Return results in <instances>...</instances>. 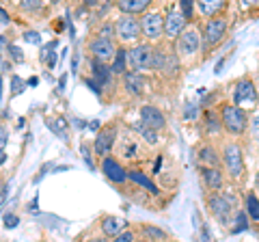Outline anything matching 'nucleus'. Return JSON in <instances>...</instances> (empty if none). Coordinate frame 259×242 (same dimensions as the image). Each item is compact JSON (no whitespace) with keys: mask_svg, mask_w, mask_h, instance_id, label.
Wrapping results in <instances>:
<instances>
[{"mask_svg":"<svg viewBox=\"0 0 259 242\" xmlns=\"http://www.w3.org/2000/svg\"><path fill=\"white\" fill-rule=\"evenodd\" d=\"M221 124L227 132L231 134H242L246 130L248 119L244 115V110L240 106H233V104H225L223 106V115H221Z\"/></svg>","mask_w":259,"mask_h":242,"instance_id":"obj_1","label":"nucleus"},{"mask_svg":"<svg viewBox=\"0 0 259 242\" xmlns=\"http://www.w3.org/2000/svg\"><path fill=\"white\" fill-rule=\"evenodd\" d=\"M207 204H209V210H212V214L216 216V219L221 223H227L229 216L233 214V208H236V197L216 192V195H212L207 199Z\"/></svg>","mask_w":259,"mask_h":242,"instance_id":"obj_2","label":"nucleus"},{"mask_svg":"<svg viewBox=\"0 0 259 242\" xmlns=\"http://www.w3.org/2000/svg\"><path fill=\"white\" fill-rule=\"evenodd\" d=\"M115 33L121 42H134V39H139L143 35L141 30V20H136L134 15H121L115 24Z\"/></svg>","mask_w":259,"mask_h":242,"instance_id":"obj_3","label":"nucleus"},{"mask_svg":"<svg viewBox=\"0 0 259 242\" xmlns=\"http://www.w3.org/2000/svg\"><path fill=\"white\" fill-rule=\"evenodd\" d=\"M223 163L227 167V173L231 177H240L244 171V163H242V149L236 143H229L223 151Z\"/></svg>","mask_w":259,"mask_h":242,"instance_id":"obj_4","label":"nucleus"},{"mask_svg":"<svg viewBox=\"0 0 259 242\" xmlns=\"http://www.w3.org/2000/svg\"><path fill=\"white\" fill-rule=\"evenodd\" d=\"M151 54L153 50L147 46V44H141V46H134L132 50L127 52V63H130V67L132 69H149L151 67Z\"/></svg>","mask_w":259,"mask_h":242,"instance_id":"obj_5","label":"nucleus"},{"mask_svg":"<svg viewBox=\"0 0 259 242\" xmlns=\"http://www.w3.org/2000/svg\"><path fill=\"white\" fill-rule=\"evenodd\" d=\"M89 50H91V54H93V61H100V63L110 61L112 56L117 54V48H115V44H112V39L100 37V35L89 44Z\"/></svg>","mask_w":259,"mask_h":242,"instance_id":"obj_6","label":"nucleus"},{"mask_svg":"<svg viewBox=\"0 0 259 242\" xmlns=\"http://www.w3.org/2000/svg\"><path fill=\"white\" fill-rule=\"evenodd\" d=\"M151 67L156 71H162V74H175L177 71V59L173 54H168L166 50H162V48H158V50H153L151 54Z\"/></svg>","mask_w":259,"mask_h":242,"instance_id":"obj_7","label":"nucleus"},{"mask_svg":"<svg viewBox=\"0 0 259 242\" xmlns=\"http://www.w3.org/2000/svg\"><path fill=\"white\" fill-rule=\"evenodd\" d=\"M141 30H143L145 37L158 39L162 33H164V20H162V15L160 13H147V15H143Z\"/></svg>","mask_w":259,"mask_h":242,"instance_id":"obj_8","label":"nucleus"},{"mask_svg":"<svg viewBox=\"0 0 259 242\" xmlns=\"http://www.w3.org/2000/svg\"><path fill=\"white\" fill-rule=\"evenodd\" d=\"M236 106H244V104H255L257 102V91L255 85L248 78H242L236 83Z\"/></svg>","mask_w":259,"mask_h":242,"instance_id":"obj_9","label":"nucleus"},{"mask_svg":"<svg viewBox=\"0 0 259 242\" xmlns=\"http://www.w3.org/2000/svg\"><path fill=\"white\" fill-rule=\"evenodd\" d=\"M199 46H201V33L197 28H186L182 37H180V42H177V48H180V54H194L199 50Z\"/></svg>","mask_w":259,"mask_h":242,"instance_id":"obj_10","label":"nucleus"},{"mask_svg":"<svg viewBox=\"0 0 259 242\" xmlns=\"http://www.w3.org/2000/svg\"><path fill=\"white\" fill-rule=\"evenodd\" d=\"M225 33H227V22L223 18H214V20H209L205 24V33L203 35H205V42L209 46H214L225 37Z\"/></svg>","mask_w":259,"mask_h":242,"instance_id":"obj_11","label":"nucleus"},{"mask_svg":"<svg viewBox=\"0 0 259 242\" xmlns=\"http://www.w3.org/2000/svg\"><path fill=\"white\" fill-rule=\"evenodd\" d=\"M184 24H186L184 15L177 9H171L166 13V18H164V33H166V37L173 39L177 35H182L184 33Z\"/></svg>","mask_w":259,"mask_h":242,"instance_id":"obj_12","label":"nucleus"},{"mask_svg":"<svg viewBox=\"0 0 259 242\" xmlns=\"http://www.w3.org/2000/svg\"><path fill=\"white\" fill-rule=\"evenodd\" d=\"M141 117H143V124L147 128H151V130H162L164 124H166L164 115H162L156 106H143L141 108Z\"/></svg>","mask_w":259,"mask_h":242,"instance_id":"obj_13","label":"nucleus"},{"mask_svg":"<svg viewBox=\"0 0 259 242\" xmlns=\"http://www.w3.org/2000/svg\"><path fill=\"white\" fill-rule=\"evenodd\" d=\"M123 87H125V91L130 95H141L145 91V78L139 74V71H127V74L123 76Z\"/></svg>","mask_w":259,"mask_h":242,"instance_id":"obj_14","label":"nucleus"},{"mask_svg":"<svg viewBox=\"0 0 259 242\" xmlns=\"http://www.w3.org/2000/svg\"><path fill=\"white\" fill-rule=\"evenodd\" d=\"M115 143V128H104L95 139V151L97 154H108Z\"/></svg>","mask_w":259,"mask_h":242,"instance_id":"obj_15","label":"nucleus"},{"mask_svg":"<svg viewBox=\"0 0 259 242\" xmlns=\"http://www.w3.org/2000/svg\"><path fill=\"white\" fill-rule=\"evenodd\" d=\"M102 169H104V173L108 175V180H112V182H125V177H127L123 167H121L119 163H115L112 158H104Z\"/></svg>","mask_w":259,"mask_h":242,"instance_id":"obj_16","label":"nucleus"},{"mask_svg":"<svg viewBox=\"0 0 259 242\" xmlns=\"http://www.w3.org/2000/svg\"><path fill=\"white\" fill-rule=\"evenodd\" d=\"M123 227H125V221L117 219V216H104L102 219V231L106 233V236H119V233H123Z\"/></svg>","mask_w":259,"mask_h":242,"instance_id":"obj_17","label":"nucleus"},{"mask_svg":"<svg viewBox=\"0 0 259 242\" xmlns=\"http://www.w3.org/2000/svg\"><path fill=\"white\" fill-rule=\"evenodd\" d=\"M117 7H119V9L123 11L125 15H134V13H143V11H147L149 0H119Z\"/></svg>","mask_w":259,"mask_h":242,"instance_id":"obj_18","label":"nucleus"},{"mask_svg":"<svg viewBox=\"0 0 259 242\" xmlns=\"http://www.w3.org/2000/svg\"><path fill=\"white\" fill-rule=\"evenodd\" d=\"M201 171H203V182H205V186H207V188L218 190V188L223 186V175H221V171H218V169L203 167Z\"/></svg>","mask_w":259,"mask_h":242,"instance_id":"obj_19","label":"nucleus"},{"mask_svg":"<svg viewBox=\"0 0 259 242\" xmlns=\"http://www.w3.org/2000/svg\"><path fill=\"white\" fill-rule=\"evenodd\" d=\"M199 160L203 163L205 167H212V169H218V154L214 147H209V145H205V147L199 149Z\"/></svg>","mask_w":259,"mask_h":242,"instance_id":"obj_20","label":"nucleus"},{"mask_svg":"<svg viewBox=\"0 0 259 242\" xmlns=\"http://www.w3.org/2000/svg\"><path fill=\"white\" fill-rule=\"evenodd\" d=\"M132 128H134V130L139 132V134H141L147 143H151V145H156V143H158V134H156V130H151V128H147V126L143 124V121H136V124H134Z\"/></svg>","mask_w":259,"mask_h":242,"instance_id":"obj_21","label":"nucleus"},{"mask_svg":"<svg viewBox=\"0 0 259 242\" xmlns=\"http://www.w3.org/2000/svg\"><path fill=\"white\" fill-rule=\"evenodd\" d=\"M93 74H95V78H97V85H106L112 71H110L106 65H104V63L93 61Z\"/></svg>","mask_w":259,"mask_h":242,"instance_id":"obj_22","label":"nucleus"},{"mask_svg":"<svg viewBox=\"0 0 259 242\" xmlns=\"http://www.w3.org/2000/svg\"><path fill=\"white\" fill-rule=\"evenodd\" d=\"M199 9L205 15H214L221 9H225V3H221V0H203V3H199Z\"/></svg>","mask_w":259,"mask_h":242,"instance_id":"obj_23","label":"nucleus"},{"mask_svg":"<svg viewBox=\"0 0 259 242\" xmlns=\"http://www.w3.org/2000/svg\"><path fill=\"white\" fill-rule=\"evenodd\" d=\"M125 61H127V52L125 50H117L115 61H112V67H110L112 74H123L125 71Z\"/></svg>","mask_w":259,"mask_h":242,"instance_id":"obj_24","label":"nucleus"},{"mask_svg":"<svg viewBox=\"0 0 259 242\" xmlns=\"http://www.w3.org/2000/svg\"><path fill=\"white\" fill-rule=\"evenodd\" d=\"M221 126H223L221 119H218L212 110H207V112H205V128H207V132H209V134L218 132V130H221Z\"/></svg>","mask_w":259,"mask_h":242,"instance_id":"obj_25","label":"nucleus"},{"mask_svg":"<svg viewBox=\"0 0 259 242\" xmlns=\"http://www.w3.org/2000/svg\"><path fill=\"white\" fill-rule=\"evenodd\" d=\"M130 180L139 182L141 186L149 188L151 192H158V188H156V186H153V184H151V180H149V177H145V175H143V173H139V171H130Z\"/></svg>","mask_w":259,"mask_h":242,"instance_id":"obj_26","label":"nucleus"},{"mask_svg":"<svg viewBox=\"0 0 259 242\" xmlns=\"http://www.w3.org/2000/svg\"><path fill=\"white\" fill-rule=\"evenodd\" d=\"M246 208H248L250 219H253V221H259V201H257L255 195H248V199H246Z\"/></svg>","mask_w":259,"mask_h":242,"instance_id":"obj_27","label":"nucleus"},{"mask_svg":"<svg viewBox=\"0 0 259 242\" xmlns=\"http://www.w3.org/2000/svg\"><path fill=\"white\" fill-rule=\"evenodd\" d=\"M20 7L24 11H37V9H41V7H44V3H41V0H22Z\"/></svg>","mask_w":259,"mask_h":242,"instance_id":"obj_28","label":"nucleus"},{"mask_svg":"<svg viewBox=\"0 0 259 242\" xmlns=\"http://www.w3.org/2000/svg\"><path fill=\"white\" fill-rule=\"evenodd\" d=\"M11 89H13V95H18V93H22L24 89H26V83H24L22 78L13 76V78H11Z\"/></svg>","mask_w":259,"mask_h":242,"instance_id":"obj_29","label":"nucleus"},{"mask_svg":"<svg viewBox=\"0 0 259 242\" xmlns=\"http://www.w3.org/2000/svg\"><path fill=\"white\" fill-rule=\"evenodd\" d=\"M182 9H180V13L184 15V20H190L192 18V3L190 0H182Z\"/></svg>","mask_w":259,"mask_h":242,"instance_id":"obj_30","label":"nucleus"},{"mask_svg":"<svg viewBox=\"0 0 259 242\" xmlns=\"http://www.w3.org/2000/svg\"><path fill=\"white\" fill-rule=\"evenodd\" d=\"M184 115H186V119H194L199 115V106H197V104H192V102H188V104H186Z\"/></svg>","mask_w":259,"mask_h":242,"instance_id":"obj_31","label":"nucleus"},{"mask_svg":"<svg viewBox=\"0 0 259 242\" xmlns=\"http://www.w3.org/2000/svg\"><path fill=\"white\" fill-rule=\"evenodd\" d=\"M9 52H11V59L15 63H24V54H22V50L18 46H9Z\"/></svg>","mask_w":259,"mask_h":242,"instance_id":"obj_32","label":"nucleus"},{"mask_svg":"<svg viewBox=\"0 0 259 242\" xmlns=\"http://www.w3.org/2000/svg\"><path fill=\"white\" fill-rule=\"evenodd\" d=\"M145 233L151 236V238H166V233L162 229H158V227H145Z\"/></svg>","mask_w":259,"mask_h":242,"instance_id":"obj_33","label":"nucleus"},{"mask_svg":"<svg viewBox=\"0 0 259 242\" xmlns=\"http://www.w3.org/2000/svg\"><path fill=\"white\" fill-rule=\"evenodd\" d=\"M246 227V216L244 214H238V219H236V227H233V231H242V229H244Z\"/></svg>","mask_w":259,"mask_h":242,"instance_id":"obj_34","label":"nucleus"},{"mask_svg":"<svg viewBox=\"0 0 259 242\" xmlns=\"http://www.w3.org/2000/svg\"><path fill=\"white\" fill-rule=\"evenodd\" d=\"M115 242H134V233H132V231H123V233H119V236L115 238Z\"/></svg>","mask_w":259,"mask_h":242,"instance_id":"obj_35","label":"nucleus"},{"mask_svg":"<svg viewBox=\"0 0 259 242\" xmlns=\"http://www.w3.org/2000/svg\"><path fill=\"white\" fill-rule=\"evenodd\" d=\"M112 33H115V30H112V24H104L102 30H100V37L110 39V37H112Z\"/></svg>","mask_w":259,"mask_h":242,"instance_id":"obj_36","label":"nucleus"},{"mask_svg":"<svg viewBox=\"0 0 259 242\" xmlns=\"http://www.w3.org/2000/svg\"><path fill=\"white\" fill-rule=\"evenodd\" d=\"M18 223H20V219H18L15 214H7V216H5V225H7V227H15Z\"/></svg>","mask_w":259,"mask_h":242,"instance_id":"obj_37","label":"nucleus"},{"mask_svg":"<svg viewBox=\"0 0 259 242\" xmlns=\"http://www.w3.org/2000/svg\"><path fill=\"white\" fill-rule=\"evenodd\" d=\"M24 39H26V42H30V44H39V35L32 33V30H28V33L24 35Z\"/></svg>","mask_w":259,"mask_h":242,"instance_id":"obj_38","label":"nucleus"},{"mask_svg":"<svg viewBox=\"0 0 259 242\" xmlns=\"http://www.w3.org/2000/svg\"><path fill=\"white\" fill-rule=\"evenodd\" d=\"M80 149H82V154H84V160H87V165L93 169V160H91V154H89V147H84V145H82V147H80Z\"/></svg>","mask_w":259,"mask_h":242,"instance_id":"obj_39","label":"nucleus"},{"mask_svg":"<svg viewBox=\"0 0 259 242\" xmlns=\"http://www.w3.org/2000/svg\"><path fill=\"white\" fill-rule=\"evenodd\" d=\"M7 195H9V184H7V186L3 188V192H0V206H3V201L7 199Z\"/></svg>","mask_w":259,"mask_h":242,"instance_id":"obj_40","label":"nucleus"},{"mask_svg":"<svg viewBox=\"0 0 259 242\" xmlns=\"http://www.w3.org/2000/svg\"><path fill=\"white\" fill-rule=\"evenodd\" d=\"M250 124H253V130L259 134V112H257V115L253 117V121H250Z\"/></svg>","mask_w":259,"mask_h":242,"instance_id":"obj_41","label":"nucleus"},{"mask_svg":"<svg viewBox=\"0 0 259 242\" xmlns=\"http://www.w3.org/2000/svg\"><path fill=\"white\" fill-rule=\"evenodd\" d=\"M5 143H7V134H5V130L0 128V149L5 147Z\"/></svg>","mask_w":259,"mask_h":242,"instance_id":"obj_42","label":"nucleus"},{"mask_svg":"<svg viewBox=\"0 0 259 242\" xmlns=\"http://www.w3.org/2000/svg\"><path fill=\"white\" fill-rule=\"evenodd\" d=\"M0 18H3V22L9 24V13H7V11L3 9V7H0Z\"/></svg>","mask_w":259,"mask_h":242,"instance_id":"obj_43","label":"nucleus"},{"mask_svg":"<svg viewBox=\"0 0 259 242\" xmlns=\"http://www.w3.org/2000/svg\"><path fill=\"white\" fill-rule=\"evenodd\" d=\"M203 240H205V242H212V238H209V231H207L205 227H203Z\"/></svg>","mask_w":259,"mask_h":242,"instance_id":"obj_44","label":"nucleus"},{"mask_svg":"<svg viewBox=\"0 0 259 242\" xmlns=\"http://www.w3.org/2000/svg\"><path fill=\"white\" fill-rule=\"evenodd\" d=\"M97 128H100V121H97V119L91 121V130H97Z\"/></svg>","mask_w":259,"mask_h":242,"instance_id":"obj_45","label":"nucleus"},{"mask_svg":"<svg viewBox=\"0 0 259 242\" xmlns=\"http://www.w3.org/2000/svg\"><path fill=\"white\" fill-rule=\"evenodd\" d=\"M5 160H7V154H5V151H3V149H0V165H3V163H5Z\"/></svg>","mask_w":259,"mask_h":242,"instance_id":"obj_46","label":"nucleus"},{"mask_svg":"<svg viewBox=\"0 0 259 242\" xmlns=\"http://www.w3.org/2000/svg\"><path fill=\"white\" fill-rule=\"evenodd\" d=\"M89 242H108V240H106V238H91Z\"/></svg>","mask_w":259,"mask_h":242,"instance_id":"obj_47","label":"nucleus"},{"mask_svg":"<svg viewBox=\"0 0 259 242\" xmlns=\"http://www.w3.org/2000/svg\"><path fill=\"white\" fill-rule=\"evenodd\" d=\"M257 190H259V175H257Z\"/></svg>","mask_w":259,"mask_h":242,"instance_id":"obj_48","label":"nucleus"},{"mask_svg":"<svg viewBox=\"0 0 259 242\" xmlns=\"http://www.w3.org/2000/svg\"><path fill=\"white\" fill-rule=\"evenodd\" d=\"M257 102H259V93H257Z\"/></svg>","mask_w":259,"mask_h":242,"instance_id":"obj_49","label":"nucleus"}]
</instances>
